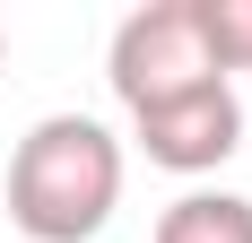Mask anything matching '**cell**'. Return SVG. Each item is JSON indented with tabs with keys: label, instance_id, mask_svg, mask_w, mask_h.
Segmentation results:
<instances>
[{
	"label": "cell",
	"instance_id": "6da1fadb",
	"mask_svg": "<svg viewBox=\"0 0 252 243\" xmlns=\"http://www.w3.org/2000/svg\"><path fill=\"white\" fill-rule=\"evenodd\" d=\"M122 209V139L96 113H44L9 156V226L26 243H96Z\"/></svg>",
	"mask_w": 252,
	"mask_h": 243
},
{
	"label": "cell",
	"instance_id": "7a4b0ae2",
	"mask_svg": "<svg viewBox=\"0 0 252 243\" xmlns=\"http://www.w3.org/2000/svg\"><path fill=\"white\" fill-rule=\"evenodd\" d=\"M104 78H113L122 113L174 104V96H191V87H235V78H218V61H209L200 9H191V0H148V9H130V18L113 26Z\"/></svg>",
	"mask_w": 252,
	"mask_h": 243
},
{
	"label": "cell",
	"instance_id": "3957f363",
	"mask_svg": "<svg viewBox=\"0 0 252 243\" xmlns=\"http://www.w3.org/2000/svg\"><path fill=\"white\" fill-rule=\"evenodd\" d=\"M130 139L139 156L165 174H218L244 148V96L235 87H191L174 104H148V113H130Z\"/></svg>",
	"mask_w": 252,
	"mask_h": 243
},
{
	"label": "cell",
	"instance_id": "277c9868",
	"mask_svg": "<svg viewBox=\"0 0 252 243\" xmlns=\"http://www.w3.org/2000/svg\"><path fill=\"white\" fill-rule=\"evenodd\" d=\"M148 243H252V200L244 191H183L174 209H157Z\"/></svg>",
	"mask_w": 252,
	"mask_h": 243
},
{
	"label": "cell",
	"instance_id": "5b68a950",
	"mask_svg": "<svg viewBox=\"0 0 252 243\" xmlns=\"http://www.w3.org/2000/svg\"><path fill=\"white\" fill-rule=\"evenodd\" d=\"M191 9H200V44L218 61V78L252 70V0H191Z\"/></svg>",
	"mask_w": 252,
	"mask_h": 243
},
{
	"label": "cell",
	"instance_id": "8992f818",
	"mask_svg": "<svg viewBox=\"0 0 252 243\" xmlns=\"http://www.w3.org/2000/svg\"><path fill=\"white\" fill-rule=\"evenodd\" d=\"M0 61H9V35H0Z\"/></svg>",
	"mask_w": 252,
	"mask_h": 243
}]
</instances>
